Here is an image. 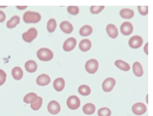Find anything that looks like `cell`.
I'll return each instance as SVG.
<instances>
[{
	"label": "cell",
	"instance_id": "obj_1",
	"mask_svg": "<svg viewBox=\"0 0 153 116\" xmlns=\"http://www.w3.org/2000/svg\"><path fill=\"white\" fill-rule=\"evenodd\" d=\"M23 19L27 24H36L41 20V16L37 12L27 11L24 14Z\"/></svg>",
	"mask_w": 153,
	"mask_h": 116
},
{
	"label": "cell",
	"instance_id": "obj_2",
	"mask_svg": "<svg viewBox=\"0 0 153 116\" xmlns=\"http://www.w3.org/2000/svg\"><path fill=\"white\" fill-rule=\"evenodd\" d=\"M37 58L42 61H49L52 59L53 54L52 51L47 48H42L37 52Z\"/></svg>",
	"mask_w": 153,
	"mask_h": 116
},
{
	"label": "cell",
	"instance_id": "obj_3",
	"mask_svg": "<svg viewBox=\"0 0 153 116\" xmlns=\"http://www.w3.org/2000/svg\"><path fill=\"white\" fill-rule=\"evenodd\" d=\"M98 66L99 64L97 61L94 59H92L87 61L85 68L88 73L94 74L97 71Z\"/></svg>",
	"mask_w": 153,
	"mask_h": 116
},
{
	"label": "cell",
	"instance_id": "obj_4",
	"mask_svg": "<svg viewBox=\"0 0 153 116\" xmlns=\"http://www.w3.org/2000/svg\"><path fill=\"white\" fill-rule=\"evenodd\" d=\"M37 35V31L34 27L30 28L26 33H24L22 35L24 41L27 43L33 41Z\"/></svg>",
	"mask_w": 153,
	"mask_h": 116
},
{
	"label": "cell",
	"instance_id": "obj_5",
	"mask_svg": "<svg viewBox=\"0 0 153 116\" xmlns=\"http://www.w3.org/2000/svg\"><path fill=\"white\" fill-rule=\"evenodd\" d=\"M67 103L68 107L71 109H77L80 106V100L76 95H71L68 98Z\"/></svg>",
	"mask_w": 153,
	"mask_h": 116
},
{
	"label": "cell",
	"instance_id": "obj_6",
	"mask_svg": "<svg viewBox=\"0 0 153 116\" xmlns=\"http://www.w3.org/2000/svg\"><path fill=\"white\" fill-rule=\"evenodd\" d=\"M116 81L114 78H108L105 79L102 83V86L103 90L106 92H109L113 90Z\"/></svg>",
	"mask_w": 153,
	"mask_h": 116
},
{
	"label": "cell",
	"instance_id": "obj_7",
	"mask_svg": "<svg viewBox=\"0 0 153 116\" xmlns=\"http://www.w3.org/2000/svg\"><path fill=\"white\" fill-rule=\"evenodd\" d=\"M47 109L48 111L51 114L56 115L60 112L61 106L58 102L55 100H52L48 104Z\"/></svg>",
	"mask_w": 153,
	"mask_h": 116
},
{
	"label": "cell",
	"instance_id": "obj_8",
	"mask_svg": "<svg viewBox=\"0 0 153 116\" xmlns=\"http://www.w3.org/2000/svg\"><path fill=\"white\" fill-rule=\"evenodd\" d=\"M146 107L142 103H137L132 107V112L136 115H141L146 111Z\"/></svg>",
	"mask_w": 153,
	"mask_h": 116
},
{
	"label": "cell",
	"instance_id": "obj_9",
	"mask_svg": "<svg viewBox=\"0 0 153 116\" xmlns=\"http://www.w3.org/2000/svg\"><path fill=\"white\" fill-rule=\"evenodd\" d=\"M129 45L132 49H138L141 47L143 44V39L140 36L135 35L130 38Z\"/></svg>",
	"mask_w": 153,
	"mask_h": 116
},
{
	"label": "cell",
	"instance_id": "obj_10",
	"mask_svg": "<svg viewBox=\"0 0 153 116\" xmlns=\"http://www.w3.org/2000/svg\"><path fill=\"white\" fill-rule=\"evenodd\" d=\"M76 40L73 37H71L67 39L63 45V49L66 52L72 50L76 45Z\"/></svg>",
	"mask_w": 153,
	"mask_h": 116
},
{
	"label": "cell",
	"instance_id": "obj_11",
	"mask_svg": "<svg viewBox=\"0 0 153 116\" xmlns=\"http://www.w3.org/2000/svg\"><path fill=\"white\" fill-rule=\"evenodd\" d=\"M133 30V28L132 25L130 22H124L121 26V32L124 35H129L132 33Z\"/></svg>",
	"mask_w": 153,
	"mask_h": 116
},
{
	"label": "cell",
	"instance_id": "obj_12",
	"mask_svg": "<svg viewBox=\"0 0 153 116\" xmlns=\"http://www.w3.org/2000/svg\"><path fill=\"white\" fill-rule=\"evenodd\" d=\"M51 81V78L49 75L45 74H42L37 77L36 82L38 85L45 86L49 84Z\"/></svg>",
	"mask_w": 153,
	"mask_h": 116
},
{
	"label": "cell",
	"instance_id": "obj_13",
	"mask_svg": "<svg viewBox=\"0 0 153 116\" xmlns=\"http://www.w3.org/2000/svg\"><path fill=\"white\" fill-rule=\"evenodd\" d=\"M106 29L107 34L111 38L114 39L118 36L119 32L118 29L114 25L109 24L107 25Z\"/></svg>",
	"mask_w": 153,
	"mask_h": 116
},
{
	"label": "cell",
	"instance_id": "obj_14",
	"mask_svg": "<svg viewBox=\"0 0 153 116\" xmlns=\"http://www.w3.org/2000/svg\"><path fill=\"white\" fill-rule=\"evenodd\" d=\"M61 29L62 32L66 34L71 33L73 30V27L70 22L65 21L62 22L60 25Z\"/></svg>",
	"mask_w": 153,
	"mask_h": 116
},
{
	"label": "cell",
	"instance_id": "obj_15",
	"mask_svg": "<svg viewBox=\"0 0 153 116\" xmlns=\"http://www.w3.org/2000/svg\"><path fill=\"white\" fill-rule=\"evenodd\" d=\"M65 83L63 78H59L54 80L53 82V87L57 92H61L65 87Z\"/></svg>",
	"mask_w": 153,
	"mask_h": 116
},
{
	"label": "cell",
	"instance_id": "obj_16",
	"mask_svg": "<svg viewBox=\"0 0 153 116\" xmlns=\"http://www.w3.org/2000/svg\"><path fill=\"white\" fill-rule=\"evenodd\" d=\"M25 68L27 72L33 73L37 69V65L34 61L29 60L26 62Z\"/></svg>",
	"mask_w": 153,
	"mask_h": 116
},
{
	"label": "cell",
	"instance_id": "obj_17",
	"mask_svg": "<svg viewBox=\"0 0 153 116\" xmlns=\"http://www.w3.org/2000/svg\"><path fill=\"white\" fill-rule=\"evenodd\" d=\"M92 43L88 39H84L79 43V48L82 51H88L91 49Z\"/></svg>",
	"mask_w": 153,
	"mask_h": 116
},
{
	"label": "cell",
	"instance_id": "obj_18",
	"mask_svg": "<svg viewBox=\"0 0 153 116\" xmlns=\"http://www.w3.org/2000/svg\"><path fill=\"white\" fill-rule=\"evenodd\" d=\"M133 71L136 76L139 77L142 76L143 75V68L140 62H135L133 64Z\"/></svg>",
	"mask_w": 153,
	"mask_h": 116
},
{
	"label": "cell",
	"instance_id": "obj_19",
	"mask_svg": "<svg viewBox=\"0 0 153 116\" xmlns=\"http://www.w3.org/2000/svg\"><path fill=\"white\" fill-rule=\"evenodd\" d=\"M120 15L123 18L130 19L134 16V12L129 9H123L120 11Z\"/></svg>",
	"mask_w": 153,
	"mask_h": 116
},
{
	"label": "cell",
	"instance_id": "obj_20",
	"mask_svg": "<svg viewBox=\"0 0 153 116\" xmlns=\"http://www.w3.org/2000/svg\"><path fill=\"white\" fill-rule=\"evenodd\" d=\"M12 75L16 80H20L23 76V70L19 67H16L12 69Z\"/></svg>",
	"mask_w": 153,
	"mask_h": 116
},
{
	"label": "cell",
	"instance_id": "obj_21",
	"mask_svg": "<svg viewBox=\"0 0 153 116\" xmlns=\"http://www.w3.org/2000/svg\"><path fill=\"white\" fill-rule=\"evenodd\" d=\"M38 96L35 93L31 92L27 94L24 98V101L25 103H31L35 102L38 98Z\"/></svg>",
	"mask_w": 153,
	"mask_h": 116
},
{
	"label": "cell",
	"instance_id": "obj_22",
	"mask_svg": "<svg viewBox=\"0 0 153 116\" xmlns=\"http://www.w3.org/2000/svg\"><path fill=\"white\" fill-rule=\"evenodd\" d=\"M95 110V106L93 103H86L83 107V111L86 115L93 114L94 113Z\"/></svg>",
	"mask_w": 153,
	"mask_h": 116
},
{
	"label": "cell",
	"instance_id": "obj_23",
	"mask_svg": "<svg viewBox=\"0 0 153 116\" xmlns=\"http://www.w3.org/2000/svg\"><path fill=\"white\" fill-rule=\"evenodd\" d=\"M20 18L18 16H14L7 22V27L9 28H13L16 27L20 23Z\"/></svg>",
	"mask_w": 153,
	"mask_h": 116
},
{
	"label": "cell",
	"instance_id": "obj_24",
	"mask_svg": "<svg viewBox=\"0 0 153 116\" xmlns=\"http://www.w3.org/2000/svg\"><path fill=\"white\" fill-rule=\"evenodd\" d=\"M115 65L118 68L123 71H128L130 69L129 65L127 62L121 60L116 61L115 62Z\"/></svg>",
	"mask_w": 153,
	"mask_h": 116
},
{
	"label": "cell",
	"instance_id": "obj_25",
	"mask_svg": "<svg viewBox=\"0 0 153 116\" xmlns=\"http://www.w3.org/2000/svg\"><path fill=\"white\" fill-rule=\"evenodd\" d=\"M93 32V28L89 25H85L81 27L79 31V34L83 36H87L90 35Z\"/></svg>",
	"mask_w": 153,
	"mask_h": 116
},
{
	"label": "cell",
	"instance_id": "obj_26",
	"mask_svg": "<svg viewBox=\"0 0 153 116\" xmlns=\"http://www.w3.org/2000/svg\"><path fill=\"white\" fill-rule=\"evenodd\" d=\"M78 92L81 95L87 96L91 93V89L86 85L80 86L78 88Z\"/></svg>",
	"mask_w": 153,
	"mask_h": 116
},
{
	"label": "cell",
	"instance_id": "obj_27",
	"mask_svg": "<svg viewBox=\"0 0 153 116\" xmlns=\"http://www.w3.org/2000/svg\"><path fill=\"white\" fill-rule=\"evenodd\" d=\"M57 27V23L56 20L53 18L50 19L47 23V28L48 32L50 33H53Z\"/></svg>",
	"mask_w": 153,
	"mask_h": 116
},
{
	"label": "cell",
	"instance_id": "obj_28",
	"mask_svg": "<svg viewBox=\"0 0 153 116\" xmlns=\"http://www.w3.org/2000/svg\"><path fill=\"white\" fill-rule=\"evenodd\" d=\"M43 100L42 97L38 96L37 100L33 103H31V107L33 110H38L42 107Z\"/></svg>",
	"mask_w": 153,
	"mask_h": 116
},
{
	"label": "cell",
	"instance_id": "obj_29",
	"mask_svg": "<svg viewBox=\"0 0 153 116\" xmlns=\"http://www.w3.org/2000/svg\"><path fill=\"white\" fill-rule=\"evenodd\" d=\"M97 113L99 116H110L111 114V112L108 108H102L98 110Z\"/></svg>",
	"mask_w": 153,
	"mask_h": 116
},
{
	"label": "cell",
	"instance_id": "obj_30",
	"mask_svg": "<svg viewBox=\"0 0 153 116\" xmlns=\"http://www.w3.org/2000/svg\"><path fill=\"white\" fill-rule=\"evenodd\" d=\"M104 6H92L90 8L92 14H97L100 13L104 9Z\"/></svg>",
	"mask_w": 153,
	"mask_h": 116
},
{
	"label": "cell",
	"instance_id": "obj_31",
	"mask_svg": "<svg viewBox=\"0 0 153 116\" xmlns=\"http://www.w3.org/2000/svg\"><path fill=\"white\" fill-rule=\"evenodd\" d=\"M68 11L72 15H76L79 12V9L76 6H69L68 7Z\"/></svg>",
	"mask_w": 153,
	"mask_h": 116
},
{
	"label": "cell",
	"instance_id": "obj_32",
	"mask_svg": "<svg viewBox=\"0 0 153 116\" xmlns=\"http://www.w3.org/2000/svg\"><path fill=\"white\" fill-rule=\"evenodd\" d=\"M139 12L142 16H146L148 13V6H139L138 7Z\"/></svg>",
	"mask_w": 153,
	"mask_h": 116
},
{
	"label": "cell",
	"instance_id": "obj_33",
	"mask_svg": "<svg viewBox=\"0 0 153 116\" xmlns=\"http://www.w3.org/2000/svg\"><path fill=\"white\" fill-rule=\"evenodd\" d=\"M7 74L2 69H0V86L2 85L6 81Z\"/></svg>",
	"mask_w": 153,
	"mask_h": 116
},
{
	"label": "cell",
	"instance_id": "obj_34",
	"mask_svg": "<svg viewBox=\"0 0 153 116\" xmlns=\"http://www.w3.org/2000/svg\"><path fill=\"white\" fill-rule=\"evenodd\" d=\"M6 16L3 11L0 10V23H2L6 19Z\"/></svg>",
	"mask_w": 153,
	"mask_h": 116
},
{
	"label": "cell",
	"instance_id": "obj_35",
	"mask_svg": "<svg viewBox=\"0 0 153 116\" xmlns=\"http://www.w3.org/2000/svg\"><path fill=\"white\" fill-rule=\"evenodd\" d=\"M148 43H147L145 45V47H144V51L145 53L148 55Z\"/></svg>",
	"mask_w": 153,
	"mask_h": 116
},
{
	"label": "cell",
	"instance_id": "obj_36",
	"mask_svg": "<svg viewBox=\"0 0 153 116\" xmlns=\"http://www.w3.org/2000/svg\"><path fill=\"white\" fill-rule=\"evenodd\" d=\"M17 8L19 10H25V9L27 8V7H26V6H22H22H19V7H17Z\"/></svg>",
	"mask_w": 153,
	"mask_h": 116
}]
</instances>
